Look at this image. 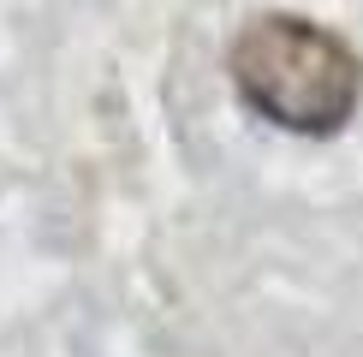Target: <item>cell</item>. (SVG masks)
<instances>
[{
	"label": "cell",
	"instance_id": "6da1fadb",
	"mask_svg": "<svg viewBox=\"0 0 363 357\" xmlns=\"http://www.w3.org/2000/svg\"><path fill=\"white\" fill-rule=\"evenodd\" d=\"M233 89L298 137H334L357 113L363 60L298 12H256L233 36Z\"/></svg>",
	"mask_w": 363,
	"mask_h": 357
}]
</instances>
